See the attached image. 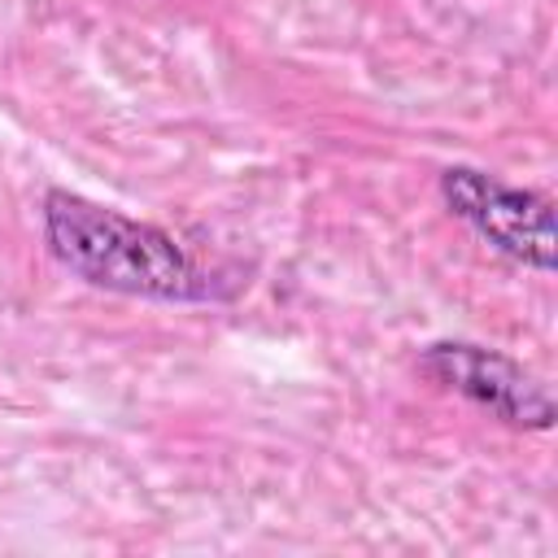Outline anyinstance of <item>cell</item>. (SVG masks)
I'll use <instances>...</instances> for the list:
<instances>
[{
  "label": "cell",
  "mask_w": 558,
  "mask_h": 558,
  "mask_svg": "<svg viewBox=\"0 0 558 558\" xmlns=\"http://www.w3.org/2000/svg\"><path fill=\"white\" fill-rule=\"evenodd\" d=\"M440 196L484 244H493L510 262H523L541 275L558 266L554 205L541 192L501 183L497 174H484L475 166H449L440 174Z\"/></svg>",
  "instance_id": "7a4b0ae2"
},
{
  "label": "cell",
  "mask_w": 558,
  "mask_h": 558,
  "mask_svg": "<svg viewBox=\"0 0 558 558\" xmlns=\"http://www.w3.org/2000/svg\"><path fill=\"white\" fill-rule=\"evenodd\" d=\"M418 371L427 379H436L440 388L475 401L480 410H488L506 427H519V432H549L554 427L558 410H554L549 388L497 349H484L471 340H436L423 349Z\"/></svg>",
  "instance_id": "3957f363"
},
{
  "label": "cell",
  "mask_w": 558,
  "mask_h": 558,
  "mask_svg": "<svg viewBox=\"0 0 558 558\" xmlns=\"http://www.w3.org/2000/svg\"><path fill=\"white\" fill-rule=\"evenodd\" d=\"M39 218L48 253L92 288L148 301H205L214 292L209 275L170 231L122 209L52 187L39 205Z\"/></svg>",
  "instance_id": "6da1fadb"
}]
</instances>
